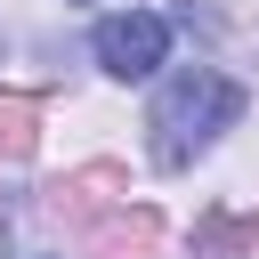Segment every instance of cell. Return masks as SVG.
Segmentation results:
<instances>
[{
    "mask_svg": "<svg viewBox=\"0 0 259 259\" xmlns=\"http://www.w3.org/2000/svg\"><path fill=\"white\" fill-rule=\"evenodd\" d=\"M40 146V105L24 89H0V162H24Z\"/></svg>",
    "mask_w": 259,
    "mask_h": 259,
    "instance_id": "obj_3",
    "label": "cell"
},
{
    "mask_svg": "<svg viewBox=\"0 0 259 259\" xmlns=\"http://www.w3.org/2000/svg\"><path fill=\"white\" fill-rule=\"evenodd\" d=\"M89 49H97V65H105L113 81H146V73L170 57V24H162L154 8H130V16H105Z\"/></svg>",
    "mask_w": 259,
    "mask_h": 259,
    "instance_id": "obj_2",
    "label": "cell"
},
{
    "mask_svg": "<svg viewBox=\"0 0 259 259\" xmlns=\"http://www.w3.org/2000/svg\"><path fill=\"white\" fill-rule=\"evenodd\" d=\"M32 259H40V251H32Z\"/></svg>",
    "mask_w": 259,
    "mask_h": 259,
    "instance_id": "obj_4",
    "label": "cell"
},
{
    "mask_svg": "<svg viewBox=\"0 0 259 259\" xmlns=\"http://www.w3.org/2000/svg\"><path fill=\"white\" fill-rule=\"evenodd\" d=\"M235 113H243V89H235L227 73H210V65L170 73L162 97H154V113H146V130H154V162H162V170H186L219 130H235Z\"/></svg>",
    "mask_w": 259,
    "mask_h": 259,
    "instance_id": "obj_1",
    "label": "cell"
}]
</instances>
